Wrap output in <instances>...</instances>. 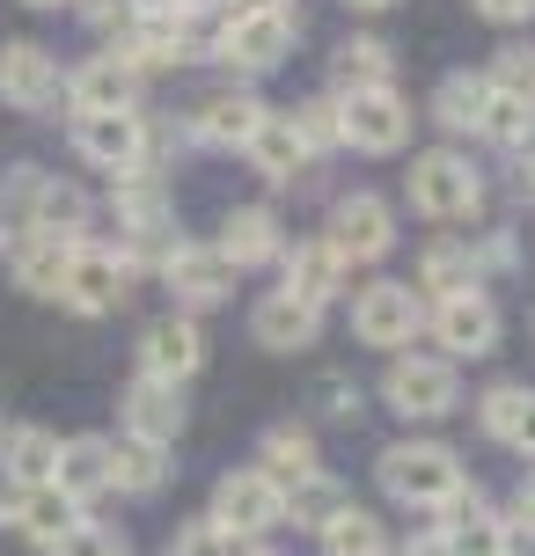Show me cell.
I'll return each instance as SVG.
<instances>
[{"instance_id":"cell-1","label":"cell","mask_w":535,"mask_h":556,"mask_svg":"<svg viewBox=\"0 0 535 556\" xmlns=\"http://www.w3.org/2000/svg\"><path fill=\"white\" fill-rule=\"evenodd\" d=\"M0 205H8L15 235H45V242H82L88 213H96L82 184H66V176H52V168H29V162L0 184Z\"/></svg>"},{"instance_id":"cell-2","label":"cell","mask_w":535,"mask_h":556,"mask_svg":"<svg viewBox=\"0 0 535 556\" xmlns=\"http://www.w3.org/2000/svg\"><path fill=\"white\" fill-rule=\"evenodd\" d=\"M374 476H382V491H389L396 505H411V513H440V505L470 483L462 454L440 446V440H396V446H382Z\"/></svg>"},{"instance_id":"cell-3","label":"cell","mask_w":535,"mask_h":556,"mask_svg":"<svg viewBox=\"0 0 535 556\" xmlns=\"http://www.w3.org/2000/svg\"><path fill=\"white\" fill-rule=\"evenodd\" d=\"M111 220H117V256H125L133 271L162 264V250L176 242L170 184H162V176H117L111 184Z\"/></svg>"},{"instance_id":"cell-4","label":"cell","mask_w":535,"mask_h":556,"mask_svg":"<svg viewBox=\"0 0 535 556\" xmlns=\"http://www.w3.org/2000/svg\"><path fill=\"white\" fill-rule=\"evenodd\" d=\"M403 191H411V213H425V220H477L484 205V176L470 168V154H455V147H425V154H411V168H403Z\"/></svg>"},{"instance_id":"cell-5","label":"cell","mask_w":535,"mask_h":556,"mask_svg":"<svg viewBox=\"0 0 535 556\" xmlns=\"http://www.w3.org/2000/svg\"><path fill=\"white\" fill-rule=\"evenodd\" d=\"M294 37H301L294 8H242V15H221V29H213V59L235 66V74H272V66L294 52Z\"/></svg>"},{"instance_id":"cell-6","label":"cell","mask_w":535,"mask_h":556,"mask_svg":"<svg viewBox=\"0 0 535 556\" xmlns=\"http://www.w3.org/2000/svg\"><path fill=\"white\" fill-rule=\"evenodd\" d=\"M382 403L396 417H411V425H433V417H448L462 403V374L448 359H425V352H396L389 374H382Z\"/></svg>"},{"instance_id":"cell-7","label":"cell","mask_w":535,"mask_h":556,"mask_svg":"<svg viewBox=\"0 0 535 556\" xmlns=\"http://www.w3.org/2000/svg\"><path fill=\"white\" fill-rule=\"evenodd\" d=\"M425 330V293L419 286H403V278H374L360 286V301H352V337L374 344V352H411V337Z\"/></svg>"},{"instance_id":"cell-8","label":"cell","mask_w":535,"mask_h":556,"mask_svg":"<svg viewBox=\"0 0 535 556\" xmlns=\"http://www.w3.org/2000/svg\"><path fill=\"white\" fill-rule=\"evenodd\" d=\"M206 520L250 549L257 534L286 528V491H279V483H272L264 469H227L221 483H213V513H206Z\"/></svg>"},{"instance_id":"cell-9","label":"cell","mask_w":535,"mask_h":556,"mask_svg":"<svg viewBox=\"0 0 535 556\" xmlns=\"http://www.w3.org/2000/svg\"><path fill=\"white\" fill-rule=\"evenodd\" d=\"M425 330H433V344H440V359H484L492 344H499V301L484 293V286H470V293H448V301L425 307Z\"/></svg>"},{"instance_id":"cell-10","label":"cell","mask_w":535,"mask_h":556,"mask_svg":"<svg viewBox=\"0 0 535 556\" xmlns=\"http://www.w3.org/2000/svg\"><path fill=\"white\" fill-rule=\"evenodd\" d=\"M323 242L338 250L345 271H352V264H374V256H389V250H396V213H389V198L345 191L338 205H331V227H323Z\"/></svg>"},{"instance_id":"cell-11","label":"cell","mask_w":535,"mask_h":556,"mask_svg":"<svg viewBox=\"0 0 535 556\" xmlns=\"http://www.w3.org/2000/svg\"><path fill=\"white\" fill-rule=\"evenodd\" d=\"M133 264L103 242H82L74 264H66V286H59V307H74V315H117V307L133 301Z\"/></svg>"},{"instance_id":"cell-12","label":"cell","mask_w":535,"mask_h":556,"mask_svg":"<svg viewBox=\"0 0 535 556\" xmlns=\"http://www.w3.org/2000/svg\"><path fill=\"white\" fill-rule=\"evenodd\" d=\"M162 286L176 293V315H191V307H221L235 293V264H227L213 242H170L162 250Z\"/></svg>"},{"instance_id":"cell-13","label":"cell","mask_w":535,"mask_h":556,"mask_svg":"<svg viewBox=\"0 0 535 556\" xmlns=\"http://www.w3.org/2000/svg\"><path fill=\"white\" fill-rule=\"evenodd\" d=\"M338 132L360 154H396L411 139V103L396 88H366V96H338Z\"/></svg>"},{"instance_id":"cell-14","label":"cell","mask_w":535,"mask_h":556,"mask_svg":"<svg viewBox=\"0 0 535 556\" xmlns=\"http://www.w3.org/2000/svg\"><path fill=\"white\" fill-rule=\"evenodd\" d=\"M59 96H66L59 59L45 52V45H29V37H8V45H0V103H8V111H52Z\"/></svg>"},{"instance_id":"cell-15","label":"cell","mask_w":535,"mask_h":556,"mask_svg":"<svg viewBox=\"0 0 535 556\" xmlns=\"http://www.w3.org/2000/svg\"><path fill=\"white\" fill-rule=\"evenodd\" d=\"M111 59H125L133 74H162V66L198 59V29L184 23V15H133V23L117 29Z\"/></svg>"},{"instance_id":"cell-16","label":"cell","mask_w":535,"mask_h":556,"mask_svg":"<svg viewBox=\"0 0 535 556\" xmlns=\"http://www.w3.org/2000/svg\"><path fill=\"white\" fill-rule=\"evenodd\" d=\"M0 528H15L23 542L52 549V542H66V534L82 528V505H66L52 483H8L0 491Z\"/></svg>"},{"instance_id":"cell-17","label":"cell","mask_w":535,"mask_h":556,"mask_svg":"<svg viewBox=\"0 0 535 556\" xmlns=\"http://www.w3.org/2000/svg\"><path fill=\"white\" fill-rule=\"evenodd\" d=\"M140 139H147V117L140 111H111V117H74V154L103 176H140Z\"/></svg>"},{"instance_id":"cell-18","label":"cell","mask_w":535,"mask_h":556,"mask_svg":"<svg viewBox=\"0 0 535 556\" xmlns=\"http://www.w3.org/2000/svg\"><path fill=\"white\" fill-rule=\"evenodd\" d=\"M198 366H206V330H198L191 315H162V323H147V337H140V374H147V381L184 389Z\"/></svg>"},{"instance_id":"cell-19","label":"cell","mask_w":535,"mask_h":556,"mask_svg":"<svg viewBox=\"0 0 535 556\" xmlns=\"http://www.w3.org/2000/svg\"><path fill=\"white\" fill-rule=\"evenodd\" d=\"M66 111L74 117H111V111H140V74L125 59L96 52L88 66L66 74Z\"/></svg>"},{"instance_id":"cell-20","label":"cell","mask_w":535,"mask_h":556,"mask_svg":"<svg viewBox=\"0 0 535 556\" xmlns=\"http://www.w3.org/2000/svg\"><path fill=\"white\" fill-rule=\"evenodd\" d=\"M279 293L286 301H301V307H315V315H323V307L338 301L345 293V264H338V250H331V242H323V235H315V242H294V250H279Z\"/></svg>"},{"instance_id":"cell-21","label":"cell","mask_w":535,"mask_h":556,"mask_svg":"<svg viewBox=\"0 0 535 556\" xmlns=\"http://www.w3.org/2000/svg\"><path fill=\"white\" fill-rule=\"evenodd\" d=\"M117 425H125V440H147V446H176L184 432V389H162V381H133V389L117 395Z\"/></svg>"},{"instance_id":"cell-22","label":"cell","mask_w":535,"mask_h":556,"mask_svg":"<svg viewBox=\"0 0 535 556\" xmlns=\"http://www.w3.org/2000/svg\"><path fill=\"white\" fill-rule=\"evenodd\" d=\"M52 491L66 505H96V498H103V491H111V440H103V432H74V440H59Z\"/></svg>"},{"instance_id":"cell-23","label":"cell","mask_w":535,"mask_h":556,"mask_svg":"<svg viewBox=\"0 0 535 556\" xmlns=\"http://www.w3.org/2000/svg\"><path fill=\"white\" fill-rule=\"evenodd\" d=\"M257 125H264V103H257L250 88H221V96H206V103L191 111V132L184 139H198V147H227V154H235V147H250Z\"/></svg>"},{"instance_id":"cell-24","label":"cell","mask_w":535,"mask_h":556,"mask_svg":"<svg viewBox=\"0 0 535 556\" xmlns=\"http://www.w3.org/2000/svg\"><path fill=\"white\" fill-rule=\"evenodd\" d=\"M213 250H221L227 264H235V271H257V264H279L286 227H279V213H272V205H235Z\"/></svg>"},{"instance_id":"cell-25","label":"cell","mask_w":535,"mask_h":556,"mask_svg":"<svg viewBox=\"0 0 535 556\" xmlns=\"http://www.w3.org/2000/svg\"><path fill=\"white\" fill-rule=\"evenodd\" d=\"M257 469L272 476L279 491H294V483H309V476H323L315 432H309V425H272V432L257 440Z\"/></svg>"},{"instance_id":"cell-26","label":"cell","mask_w":535,"mask_h":556,"mask_svg":"<svg viewBox=\"0 0 535 556\" xmlns=\"http://www.w3.org/2000/svg\"><path fill=\"white\" fill-rule=\"evenodd\" d=\"M59 432L52 425H0V476L8 483H52Z\"/></svg>"},{"instance_id":"cell-27","label":"cell","mask_w":535,"mask_h":556,"mask_svg":"<svg viewBox=\"0 0 535 556\" xmlns=\"http://www.w3.org/2000/svg\"><path fill=\"white\" fill-rule=\"evenodd\" d=\"M315 330H323V315L301 307V301H286V293H264V301L250 307V337L264 352H301V344H315Z\"/></svg>"},{"instance_id":"cell-28","label":"cell","mask_w":535,"mask_h":556,"mask_svg":"<svg viewBox=\"0 0 535 556\" xmlns=\"http://www.w3.org/2000/svg\"><path fill=\"white\" fill-rule=\"evenodd\" d=\"M366 88H396V52L382 37H352L331 59V96H366Z\"/></svg>"},{"instance_id":"cell-29","label":"cell","mask_w":535,"mask_h":556,"mask_svg":"<svg viewBox=\"0 0 535 556\" xmlns=\"http://www.w3.org/2000/svg\"><path fill=\"white\" fill-rule=\"evenodd\" d=\"M242 154H250V168L264 176V184H294V176L309 168V147L294 139L286 111H264V125L250 132V147H242Z\"/></svg>"},{"instance_id":"cell-30","label":"cell","mask_w":535,"mask_h":556,"mask_svg":"<svg viewBox=\"0 0 535 556\" xmlns=\"http://www.w3.org/2000/svg\"><path fill=\"white\" fill-rule=\"evenodd\" d=\"M82 242H45V235H15V286L37 293V301H59L66 286V264H74Z\"/></svg>"},{"instance_id":"cell-31","label":"cell","mask_w":535,"mask_h":556,"mask_svg":"<svg viewBox=\"0 0 535 556\" xmlns=\"http://www.w3.org/2000/svg\"><path fill=\"white\" fill-rule=\"evenodd\" d=\"M470 286H484V271H477V250H470V242H455V235H440V242H425V256H419V293H433V301H448V293H470Z\"/></svg>"},{"instance_id":"cell-32","label":"cell","mask_w":535,"mask_h":556,"mask_svg":"<svg viewBox=\"0 0 535 556\" xmlns=\"http://www.w3.org/2000/svg\"><path fill=\"white\" fill-rule=\"evenodd\" d=\"M162 483H170V446H147V440H125V432H117L111 440V491L154 498Z\"/></svg>"},{"instance_id":"cell-33","label":"cell","mask_w":535,"mask_h":556,"mask_svg":"<svg viewBox=\"0 0 535 556\" xmlns=\"http://www.w3.org/2000/svg\"><path fill=\"white\" fill-rule=\"evenodd\" d=\"M315 542H323V556H389V528H382L366 505H352V498L315 528Z\"/></svg>"},{"instance_id":"cell-34","label":"cell","mask_w":535,"mask_h":556,"mask_svg":"<svg viewBox=\"0 0 535 556\" xmlns=\"http://www.w3.org/2000/svg\"><path fill=\"white\" fill-rule=\"evenodd\" d=\"M484 103H492V81H484V74H448V81L433 88V117H440L448 132H477Z\"/></svg>"},{"instance_id":"cell-35","label":"cell","mask_w":535,"mask_h":556,"mask_svg":"<svg viewBox=\"0 0 535 556\" xmlns=\"http://www.w3.org/2000/svg\"><path fill=\"white\" fill-rule=\"evenodd\" d=\"M286 125H294V139L309 147V162L315 154H331V147H345V132H338V96H309V103H294L286 111Z\"/></svg>"},{"instance_id":"cell-36","label":"cell","mask_w":535,"mask_h":556,"mask_svg":"<svg viewBox=\"0 0 535 556\" xmlns=\"http://www.w3.org/2000/svg\"><path fill=\"white\" fill-rule=\"evenodd\" d=\"M477 139H492V147H535V103H513V96H492L484 103V125H477Z\"/></svg>"},{"instance_id":"cell-37","label":"cell","mask_w":535,"mask_h":556,"mask_svg":"<svg viewBox=\"0 0 535 556\" xmlns=\"http://www.w3.org/2000/svg\"><path fill=\"white\" fill-rule=\"evenodd\" d=\"M492 96H513V103H535V45H499L492 52Z\"/></svg>"},{"instance_id":"cell-38","label":"cell","mask_w":535,"mask_h":556,"mask_svg":"<svg viewBox=\"0 0 535 556\" xmlns=\"http://www.w3.org/2000/svg\"><path fill=\"white\" fill-rule=\"evenodd\" d=\"M521 381H492V389L477 395V425H484V440H499V446H513V425H521Z\"/></svg>"},{"instance_id":"cell-39","label":"cell","mask_w":535,"mask_h":556,"mask_svg":"<svg viewBox=\"0 0 535 556\" xmlns=\"http://www.w3.org/2000/svg\"><path fill=\"white\" fill-rule=\"evenodd\" d=\"M338 505H345L338 483H331V476H309V483H294V491H286V520H294V528H323Z\"/></svg>"},{"instance_id":"cell-40","label":"cell","mask_w":535,"mask_h":556,"mask_svg":"<svg viewBox=\"0 0 535 556\" xmlns=\"http://www.w3.org/2000/svg\"><path fill=\"white\" fill-rule=\"evenodd\" d=\"M170 556H242V542H235V534H221L213 520H191V528H176Z\"/></svg>"},{"instance_id":"cell-41","label":"cell","mask_w":535,"mask_h":556,"mask_svg":"<svg viewBox=\"0 0 535 556\" xmlns=\"http://www.w3.org/2000/svg\"><path fill=\"white\" fill-rule=\"evenodd\" d=\"M52 556H133L125 542H117L111 528H96V520H82V528L66 534V542H52Z\"/></svg>"},{"instance_id":"cell-42","label":"cell","mask_w":535,"mask_h":556,"mask_svg":"<svg viewBox=\"0 0 535 556\" xmlns=\"http://www.w3.org/2000/svg\"><path fill=\"white\" fill-rule=\"evenodd\" d=\"M315 403H323V417H360V389L345 374H323L315 381Z\"/></svg>"},{"instance_id":"cell-43","label":"cell","mask_w":535,"mask_h":556,"mask_svg":"<svg viewBox=\"0 0 535 556\" xmlns=\"http://www.w3.org/2000/svg\"><path fill=\"white\" fill-rule=\"evenodd\" d=\"M74 8H82V23H88V29H111V37L133 23V8H125V0H74Z\"/></svg>"},{"instance_id":"cell-44","label":"cell","mask_w":535,"mask_h":556,"mask_svg":"<svg viewBox=\"0 0 535 556\" xmlns=\"http://www.w3.org/2000/svg\"><path fill=\"white\" fill-rule=\"evenodd\" d=\"M484 23H499V29H513V23H535V0H470Z\"/></svg>"},{"instance_id":"cell-45","label":"cell","mask_w":535,"mask_h":556,"mask_svg":"<svg viewBox=\"0 0 535 556\" xmlns=\"http://www.w3.org/2000/svg\"><path fill=\"white\" fill-rule=\"evenodd\" d=\"M513 454H528V462H535V389L521 395V425H513Z\"/></svg>"},{"instance_id":"cell-46","label":"cell","mask_w":535,"mask_h":556,"mask_svg":"<svg viewBox=\"0 0 535 556\" xmlns=\"http://www.w3.org/2000/svg\"><path fill=\"white\" fill-rule=\"evenodd\" d=\"M396 556H455V549H448V534H440V528H425V534H411Z\"/></svg>"},{"instance_id":"cell-47","label":"cell","mask_w":535,"mask_h":556,"mask_svg":"<svg viewBox=\"0 0 535 556\" xmlns=\"http://www.w3.org/2000/svg\"><path fill=\"white\" fill-rule=\"evenodd\" d=\"M513 191L535 198V147H521V162H513Z\"/></svg>"},{"instance_id":"cell-48","label":"cell","mask_w":535,"mask_h":556,"mask_svg":"<svg viewBox=\"0 0 535 556\" xmlns=\"http://www.w3.org/2000/svg\"><path fill=\"white\" fill-rule=\"evenodd\" d=\"M176 15L198 29V15H227V0H176Z\"/></svg>"},{"instance_id":"cell-49","label":"cell","mask_w":535,"mask_h":556,"mask_svg":"<svg viewBox=\"0 0 535 556\" xmlns=\"http://www.w3.org/2000/svg\"><path fill=\"white\" fill-rule=\"evenodd\" d=\"M507 556H535V528H521V520H507Z\"/></svg>"},{"instance_id":"cell-50","label":"cell","mask_w":535,"mask_h":556,"mask_svg":"<svg viewBox=\"0 0 535 556\" xmlns=\"http://www.w3.org/2000/svg\"><path fill=\"white\" fill-rule=\"evenodd\" d=\"M133 15H176V0H125Z\"/></svg>"},{"instance_id":"cell-51","label":"cell","mask_w":535,"mask_h":556,"mask_svg":"<svg viewBox=\"0 0 535 556\" xmlns=\"http://www.w3.org/2000/svg\"><path fill=\"white\" fill-rule=\"evenodd\" d=\"M345 8H360V15H389L396 0H345Z\"/></svg>"},{"instance_id":"cell-52","label":"cell","mask_w":535,"mask_h":556,"mask_svg":"<svg viewBox=\"0 0 535 556\" xmlns=\"http://www.w3.org/2000/svg\"><path fill=\"white\" fill-rule=\"evenodd\" d=\"M242 8H286V0H227V15H242Z\"/></svg>"},{"instance_id":"cell-53","label":"cell","mask_w":535,"mask_h":556,"mask_svg":"<svg viewBox=\"0 0 535 556\" xmlns=\"http://www.w3.org/2000/svg\"><path fill=\"white\" fill-rule=\"evenodd\" d=\"M0 250H15V220H8V205H0Z\"/></svg>"},{"instance_id":"cell-54","label":"cell","mask_w":535,"mask_h":556,"mask_svg":"<svg viewBox=\"0 0 535 556\" xmlns=\"http://www.w3.org/2000/svg\"><path fill=\"white\" fill-rule=\"evenodd\" d=\"M29 8H74V0H29Z\"/></svg>"},{"instance_id":"cell-55","label":"cell","mask_w":535,"mask_h":556,"mask_svg":"<svg viewBox=\"0 0 535 556\" xmlns=\"http://www.w3.org/2000/svg\"><path fill=\"white\" fill-rule=\"evenodd\" d=\"M242 556H279V549H242Z\"/></svg>"}]
</instances>
